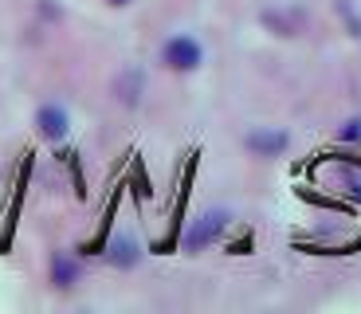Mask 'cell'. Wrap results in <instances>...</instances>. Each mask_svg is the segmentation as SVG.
<instances>
[{"mask_svg":"<svg viewBox=\"0 0 361 314\" xmlns=\"http://www.w3.org/2000/svg\"><path fill=\"white\" fill-rule=\"evenodd\" d=\"M161 59L169 63L173 71H197L200 59H204V52H200V44L192 36H173V40H165Z\"/></svg>","mask_w":361,"mask_h":314,"instance_id":"6da1fadb","label":"cell"},{"mask_svg":"<svg viewBox=\"0 0 361 314\" xmlns=\"http://www.w3.org/2000/svg\"><path fill=\"white\" fill-rule=\"evenodd\" d=\"M228 228V212H220V208H212V212H204L200 220H192V228L185 232V251H200L208 248L212 240H220V232Z\"/></svg>","mask_w":361,"mask_h":314,"instance_id":"7a4b0ae2","label":"cell"},{"mask_svg":"<svg viewBox=\"0 0 361 314\" xmlns=\"http://www.w3.org/2000/svg\"><path fill=\"white\" fill-rule=\"evenodd\" d=\"M36 126H39V134L51 138V142H59V138H67V110L63 107H55V102H47V107H39L36 114Z\"/></svg>","mask_w":361,"mask_h":314,"instance_id":"3957f363","label":"cell"},{"mask_svg":"<svg viewBox=\"0 0 361 314\" xmlns=\"http://www.w3.org/2000/svg\"><path fill=\"white\" fill-rule=\"evenodd\" d=\"M247 150L259 153V157H275V153L287 150V134L283 130H252L247 134Z\"/></svg>","mask_w":361,"mask_h":314,"instance_id":"277c9868","label":"cell"},{"mask_svg":"<svg viewBox=\"0 0 361 314\" xmlns=\"http://www.w3.org/2000/svg\"><path fill=\"white\" fill-rule=\"evenodd\" d=\"M142 71H134V67H130V71H122L118 75V83H114V90H118V99L126 102V107H137V99H142Z\"/></svg>","mask_w":361,"mask_h":314,"instance_id":"5b68a950","label":"cell"},{"mask_svg":"<svg viewBox=\"0 0 361 314\" xmlns=\"http://www.w3.org/2000/svg\"><path fill=\"white\" fill-rule=\"evenodd\" d=\"M110 263H114V267H134L137 263V243L130 240V236H118L114 243H110Z\"/></svg>","mask_w":361,"mask_h":314,"instance_id":"8992f818","label":"cell"},{"mask_svg":"<svg viewBox=\"0 0 361 314\" xmlns=\"http://www.w3.org/2000/svg\"><path fill=\"white\" fill-rule=\"evenodd\" d=\"M51 275H55V283H59V287H71L75 279H79V267H75V260H67V255H55Z\"/></svg>","mask_w":361,"mask_h":314,"instance_id":"52a82bcc","label":"cell"},{"mask_svg":"<svg viewBox=\"0 0 361 314\" xmlns=\"http://www.w3.org/2000/svg\"><path fill=\"white\" fill-rule=\"evenodd\" d=\"M342 142H361V122H350L342 130Z\"/></svg>","mask_w":361,"mask_h":314,"instance_id":"ba28073f","label":"cell"},{"mask_svg":"<svg viewBox=\"0 0 361 314\" xmlns=\"http://www.w3.org/2000/svg\"><path fill=\"white\" fill-rule=\"evenodd\" d=\"M110 4H130V0H110Z\"/></svg>","mask_w":361,"mask_h":314,"instance_id":"9c48e42d","label":"cell"}]
</instances>
